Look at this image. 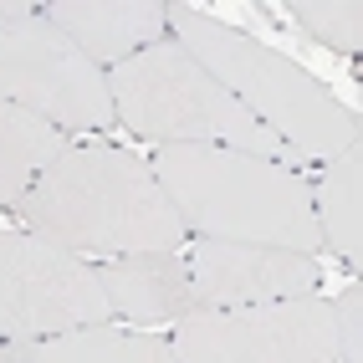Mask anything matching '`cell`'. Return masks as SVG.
<instances>
[{"label":"cell","mask_w":363,"mask_h":363,"mask_svg":"<svg viewBox=\"0 0 363 363\" xmlns=\"http://www.w3.org/2000/svg\"><path fill=\"white\" fill-rule=\"evenodd\" d=\"M21 225L72 256H149L179 251L184 225L164 200L154 164L118 143H72L16 205Z\"/></svg>","instance_id":"6da1fadb"},{"label":"cell","mask_w":363,"mask_h":363,"mask_svg":"<svg viewBox=\"0 0 363 363\" xmlns=\"http://www.w3.org/2000/svg\"><path fill=\"white\" fill-rule=\"evenodd\" d=\"M149 164L184 235L277 246L302 256L323 251L318 220H312V184L297 164L215 149V143H169Z\"/></svg>","instance_id":"7a4b0ae2"},{"label":"cell","mask_w":363,"mask_h":363,"mask_svg":"<svg viewBox=\"0 0 363 363\" xmlns=\"http://www.w3.org/2000/svg\"><path fill=\"white\" fill-rule=\"evenodd\" d=\"M169 36L195 57L230 98L246 108L261 128H272L297 159H337L343 149H358L363 123L328 82H318L307 67H297L286 52L256 41L251 31L225 26L220 16L200 6H164Z\"/></svg>","instance_id":"3957f363"},{"label":"cell","mask_w":363,"mask_h":363,"mask_svg":"<svg viewBox=\"0 0 363 363\" xmlns=\"http://www.w3.org/2000/svg\"><path fill=\"white\" fill-rule=\"evenodd\" d=\"M113 113L128 133L159 143H215V149H240L256 159H297L286 143L261 128L210 72L184 52L174 36L154 41L149 52L128 57L108 72Z\"/></svg>","instance_id":"277c9868"},{"label":"cell","mask_w":363,"mask_h":363,"mask_svg":"<svg viewBox=\"0 0 363 363\" xmlns=\"http://www.w3.org/2000/svg\"><path fill=\"white\" fill-rule=\"evenodd\" d=\"M0 98L62 133H103L118 123L108 72L62 36L41 6L21 21H0Z\"/></svg>","instance_id":"5b68a950"},{"label":"cell","mask_w":363,"mask_h":363,"mask_svg":"<svg viewBox=\"0 0 363 363\" xmlns=\"http://www.w3.org/2000/svg\"><path fill=\"white\" fill-rule=\"evenodd\" d=\"M174 363H337L333 302L292 297L261 307H210L174 323Z\"/></svg>","instance_id":"8992f818"},{"label":"cell","mask_w":363,"mask_h":363,"mask_svg":"<svg viewBox=\"0 0 363 363\" xmlns=\"http://www.w3.org/2000/svg\"><path fill=\"white\" fill-rule=\"evenodd\" d=\"M113 323L92 261L62 246H46L36 235L0 230V337H46Z\"/></svg>","instance_id":"52a82bcc"},{"label":"cell","mask_w":363,"mask_h":363,"mask_svg":"<svg viewBox=\"0 0 363 363\" xmlns=\"http://www.w3.org/2000/svg\"><path fill=\"white\" fill-rule=\"evenodd\" d=\"M189 277H195L205 307H261V302L312 297L323 281V266H318V256H302V251L195 240Z\"/></svg>","instance_id":"ba28073f"},{"label":"cell","mask_w":363,"mask_h":363,"mask_svg":"<svg viewBox=\"0 0 363 363\" xmlns=\"http://www.w3.org/2000/svg\"><path fill=\"white\" fill-rule=\"evenodd\" d=\"M113 318L123 323H184L195 312H210L189 261L179 251H149V256H108L92 266Z\"/></svg>","instance_id":"9c48e42d"},{"label":"cell","mask_w":363,"mask_h":363,"mask_svg":"<svg viewBox=\"0 0 363 363\" xmlns=\"http://www.w3.org/2000/svg\"><path fill=\"white\" fill-rule=\"evenodd\" d=\"M41 16L77 41L103 72L123 67L128 57L169 36V11L159 0H57V6H41Z\"/></svg>","instance_id":"30bf717a"},{"label":"cell","mask_w":363,"mask_h":363,"mask_svg":"<svg viewBox=\"0 0 363 363\" xmlns=\"http://www.w3.org/2000/svg\"><path fill=\"white\" fill-rule=\"evenodd\" d=\"M72 143H77L72 133H62V128L46 123V118L0 98V210L6 205L16 210L21 195H26Z\"/></svg>","instance_id":"8fae6325"},{"label":"cell","mask_w":363,"mask_h":363,"mask_svg":"<svg viewBox=\"0 0 363 363\" xmlns=\"http://www.w3.org/2000/svg\"><path fill=\"white\" fill-rule=\"evenodd\" d=\"M312 220L333 256L363 261V149H343L312 179Z\"/></svg>","instance_id":"7c38bea8"},{"label":"cell","mask_w":363,"mask_h":363,"mask_svg":"<svg viewBox=\"0 0 363 363\" xmlns=\"http://www.w3.org/2000/svg\"><path fill=\"white\" fill-rule=\"evenodd\" d=\"M36 363H174V348L159 333H128L118 323H98L36 343Z\"/></svg>","instance_id":"4fadbf2b"},{"label":"cell","mask_w":363,"mask_h":363,"mask_svg":"<svg viewBox=\"0 0 363 363\" xmlns=\"http://www.w3.org/2000/svg\"><path fill=\"white\" fill-rule=\"evenodd\" d=\"M286 16L328 52L358 57L363 52V6L358 0H286Z\"/></svg>","instance_id":"5bb4252c"},{"label":"cell","mask_w":363,"mask_h":363,"mask_svg":"<svg viewBox=\"0 0 363 363\" xmlns=\"http://www.w3.org/2000/svg\"><path fill=\"white\" fill-rule=\"evenodd\" d=\"M333 337H337V363H363V286L348 281L333 297Z\"/></svg>","instance_id":"9a60e30c"},{"label":"cell","mask_w":363,"mask_h":363,"mask_svg":"<svg viewBox=\"0 0 363 363\" xmlns=\"http://www.w3.org/2000/svg\"><path fill=\"white\" fill-rule=\"evenodd\" d=\"M0 363H36L31 337H0Z\"/></svg>","instance_id":"2e32d148"}]
</instances>
